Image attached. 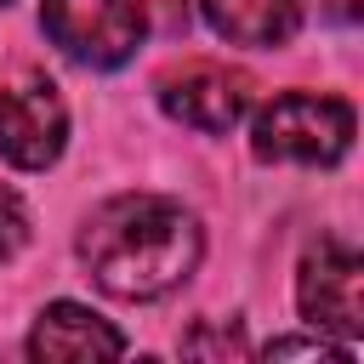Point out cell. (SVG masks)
I'll return each instance as SVG.
<instances>
[{
  "label": "cell",
  "instance_id": "11",
  "mask_svg": "<svg viewBox=\"0 0 364 364\" xmlns=\"http://www.w3.org/2000/svg\"><path fill=\"white\" fill-rule=\"evenodd\" d=\"M262 353H267V358H353L347 347L324 341V330H318V336H279V341H267Z\"/></svg>",
  "mask_w": 364,
  "mask_h": 364
},
{
  "label": "cell",
  "instance_id": "12",
  "mask_svg": "<svg viewBox=\"0 0 364 364\" xmlns=\"http://www.w3.org/2000/svg\"><path fill=\"white\" fill-rule=\"evenodd\" d=\"M318 6L330 23H358V11H364V0H318Z\"/></svg>",
  "mask_w": 364,
  "mask_h": 364
},
{
  "label": "cell",
  "instance_id": "6",
  "mask_svg": "<svg viewBox=\"0 0 364 364\" xmlns=\"http://www.w3.org/2000/svg\"><path fill=\"white\" fill-rule=\"evenodd\" d=\"M159 108H165L176 125H188V131L222 136V131H233V125L245 119V108H250V80H245L239 68H228V63L193 57V63L159 74Z\"/></svg>",
  "mask_w": 364,
  "mask_h": 364
},
{
  "label": "cell",
  "instance_id": "4",
  "mask_svg": "<svg viewBox=\"0 0 364 364\" xmlns=\"http://www.w3.org/2000/svg\"><path fill=\"white\" fill-rule=\"evenodd\" d=\"M296 307L313 330H336L341 341L364 336V256L341 239H318L296 267Z\"/></svg>",
  "mask_w": 364,
  "mask_h": 364
},
{
  "label": "cell",
  "instance_id": "13",
  "mask_svg": "<svg viewBox=\"0 0 364 364\" xmlns=\"http://www.w3.org/2000/svg\"><path fill=\"white\" fill-rule=\"evenodd\" d=\"M6 6H11V0H0V11H6Z\"/></svg>",
  "mask_w": 364,
  "mask_h": 364
},
{
  "label": "cell",
  "instance_id": "3",
  "mask_svg": "<svg viewBox=\"0 0 364 364\" xmlns=\"http://www.w3.org/2000/svg\"><path fill=\"white\" fill-rule=\"evenodd\" d=\"M46 40L80 68H119L148 34L142 0H40Z\"/></svg>",
  "mask_w": 364,
  "mask_h": 364
},
{
  "label": "cell",
  "instance_id": "8",
  "mask_svg": "<svg viewBox=\"0 0 364 364\" xmlns=\"http://www.w3.org/2000/svg\"><path fill=\"white\" fill-rule=\"evenodd\" d=\"M199 17L210 23L216 40L228 46H250V51H273L296 34L301 23V0H199Z\"/></svg>",
  "mask_w": 364,
  "mask_h": 364
},
{
  "label": "cell",
  "instance_id": "5",
  "mask_svg": "<svg viewBox=\"0 0 364 364\" xmlns=\"http://www.w3.org/2000/svg\"><path fill=\"white\" fill-rule=\"evenodd\" d=\"M68 148V108L46 74H17L0 85V159L17 171H46Z\"/></svg>",
  "mask_w": 364,
  "mask_h": 364
},
{
  "label": "cell",
  "instance_id": "10",
  "mask_svg": "<svg viewBox=\"0 0 364 364\" xmlns=\"http://www.w3.org/2000/svg\"><path fill=\"white\" fill-rule=\"evenodd\" d=\"M182 353H193V358H245L250 347H245L239 324H228V330H188L182 336Z\"/></svg>",
  "mask_w": 364,
  "mask_h": 364
},
{
  "label": "cell",
  "instance_id": "1",
  "mask_svg": "<svg viewBox=\"0 0 364 364\" xmlns=\"http://www.w3.org/2000/svg\"><path fill=\"white\" fill-rule=\"evenodd\" d=\"M80 262L97 290L114 301H159L193 279L205 256V228L182 199L165 193H114L80 228Z\"/></svg>",
  "mask_w": 364,
  "mask_h": 364
},
{
  "label": "cell",
  "instance_id": "2",
  "mask_svg": "<svg viewBox=\"0 0 364 364\" xmlns=\"http://www.w3.org/2000/svg\"><path fill=\"white\" fill-rule=\"evenodd\" d=\"M353 102L318 91H284L250 119V154L267 165H341L353 148Z\"/></svg>",
  "mask_w": 364,
  "mask_h": 364
},
{
  "label": "cell",
  "instance_id": "9",
  "mask_svg": "<svg viewBox=\"0 0 364 364\" xmlns=\"http://www.w3.org/2000/svg\"><path fill=\"white\" fill-rule=\"evenodd\" d=\"M23 245H28V205H23L17 188L0 182V262L23 256Z\"/></svg>",
  "mask_w": 364,
  "mask_h": 364
},
{
  "label": "cell",
  "instance_id": "7",
  "mask_svg": "<svg viewBox=\"0 0 364 364\" xmlns=\"http://www.w3.org/2000/svg\"><path fill=\"white\" fill-rule=\"evenodd\" d=\"M119 353H125V336L80 301H46L28 330L34 364H85V358H119Z\"/></svg>",
  "mask_w": 364,
  "mask_h": 364
}]
</instances>
